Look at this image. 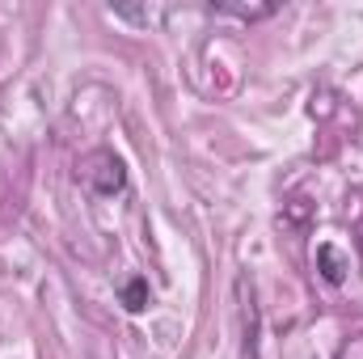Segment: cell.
Segmentation results:
<instances>
[{
    "mask_svg": "<svg viewBox=\"0 0 363 359\" xmlns=\"http://www.w3.org/2000/svg\"><path fill=\"white\" fill-rule=\"evenodd\" d=\"M85 165H89L85 178H89V186L97 194H118V190L127 186V170H123V161H118L114 153H93Z\"/></svg>",
    "mask_w": 363,
    "mask_h": 359,
    "instance_id": "6da1fadb",
    "label": "cell"
},
{
    "mask_svg": "<svg viewBox=\"0 0 363 359\" xmlns=\"http://www.w3.org/2000/svg\"><path fill=\"white\" fill-rule=\"evenodd\" d=\"M317 270L325 275V283H342L347 279V258L338 254V245H317Z\"/></svg>",
    "mask_w": 363,
    "mask_h": 359,
    "instance_id": "7a4b0ae2",
    "label": "cell"
},
{
    "mask_svg": "<svg viewBox=\"0 0 363 359\" xmlns=\"http://www.w3.org/2000/svg\"><path fill=\"white\" fill-rule=\"evenodd\" d=\"M148 300H152L148 279H127V283H123V304H127V313H144Z\"/></svg>",
    "mask_w": 363,
    "mask_h": 359,
    "instance_id": "3957f363",
    "label": "cell"
},
{
    "mask_svg": "<svg viewBox=\"0 0 363 359\" xmlns=\"http://www.w3.org/2000/svg\"><path fill=\"white\" fill-rule=\"evenodd\" d=\"M211 13H228V17H241V21H262V17L274 13V4H211Z\"/></svg>",
    "mask_w": 363,
    "mask_h": 359,
    "instance_id": "277c9868",
    "label": "cell"
}]
</instances>
